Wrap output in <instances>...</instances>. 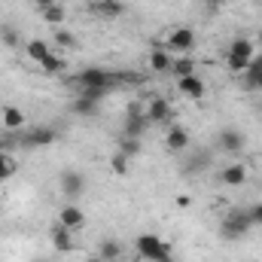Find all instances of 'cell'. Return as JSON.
I'll return each mask as SVG.
<instances>
[{"instance_id": "5", "label": "cell", "mask_w": 262, "mask_h": 262, "mask_svg": "<svg viewBox=\"0 0 262 262\" xmlns=\"http://www.w3.org/2000/svg\"><path fill=\"white\" fill-rule=\"evenodd\" d=\"M152 122L146 119V104H140V101H134L128 104V110H125V128L122 134L125 137H143V131L149 128Z\"/></svg>"}, {"instance_id": "9", "label": "cell", "mask_w": 262, "mask_h": 262, "mask_svg": "<svg viewBox=\"0 0 262 262\" xmlns=\"http://www.w3.org/2000/svg\"><path fill=\"white\" fill-rule=\"evenodd\" d=\"M216 146H220L223 152H229V156H238V152L247 146V140H244V134L238 128H223L220 137H216Z\"/></svg>"}, {"instance_id": "10", "label": "cell", "mask_w": 262, "mask_h": 262, "mask_svg": "<svg viewBox=\"0 0 262 262\" xmlns=\"http://www.w3.org/2000/svg\"><path fill=\"white\" fill-rule=\"evenodd\" d=\"M146 119H149L152 125H165V122L171 119V104H168V98H152V101L146 104Z\"/></svg>"}, {"instance_id": "25", "label": "cell", "mask_w": 262, "mask_h": 262, "mask_svg": "<svg viewBox=\"0 0 262 262\" xmlns=\"http://www.w3.org/2000/svg\"><path fill=\"white\" fill-rule=\"evenodd\" d=\"M15 171H18L15 156H12V152H0V183H3V180H9Z\"/></svg>"}, {"instance_id": "29", "label": "cell", "mask_w": 262, "mask_h": 262, "mask_svg": "<svg viewBox=\"0 0 262 262\" xmlns=\"http://www.w3.org/2000/svg\"><path fill=\"white\" fill-rule=\"evenodd\" d=\"M119 152H125L128 159L140 156V137H125V134H122V140H119Z\"/></svg>"}, {"instance_id": "8", "label": "cell", "mask_w": 262, "mask_h": 262, "mask_svg": "<svg viewBox=\"0 0 262 262\" xmlns=\"http://www.w3.org/2000/svg\"><path fill=\"white\" fill-rule=\"evenodd\" d=\"M58 140V131L52 128V125H37V128H31V131H25L21 134V143L25 146H49V143H55Z\"/></svg>"}, {"instance_id": "30", "label": "cell", "mask_w": 262, "mask_h": 262, "mask_svg": "<svg viewBox=\"0 0 262 262\" xmlns=\"http://www.w3.org/2000/svg\"><path fill=\"white\" fill-rule=\"evenodd\" d=\"M0 43L9 46V49H15V46H18V31H15V28H3V31H0Z\"/></svg>"}, {"instance_id": "33", "label": "cell", "mask_w": 262, "mask_h": 262, "mask_svg": "<svg viewBox=\"0 0 262 262\" xmlns=\"http://www.w3.org/2000/svg\"><path fill=\"white\" fill-rule=\"evenodd\" d=\"M201 6H204L210 15H216V12L223 9V0H201Z\"/></svg>"}, {"instance_id": "16", "label": "cell", "mask_w": 262, "mask_h": 262, "mask_svg": "<svg viewBox=\"0 0 262 262\" xmlns=\"http://www.w3.org/2000/svg\"><path fill=\"white\" fill-rule=\"evenodd\" d=\"M49 238H52V247H55L58 253H70V250H73V238H70V229H64L61 223H55V226H52Z\"/></svg>"}, {"instance_id": "6", "label": "cell", "mask_w": 262, "mask_h": 262, "mask_svg": "<svg viewBox=\"0 0 262 262\" xmlns=\"http://www.w3.org/2000/svg\"><path fill=\"white\" fill-rule=\"evenodd\" d=\"M58 189L64 192L67 201H76V198L85 195V189H89V183H85V174L82 171H73V168H67L58 174Z\"/></svg>"}, {"instance_id": "38", "label": "cell", "mask_w": 262, "mask_h": 262, "mask_svg": "<svg viewBox=\"0 0 262 262\" xmlns=\"http://www.w3.org/2000/svg\"><path fill=\"white\" fill-rule=\"evenodd\" d=\"M89 262H104V259H101V256H92V259H89Z\"/></svg>"}, {"instance_id": "34", "label": "cell", "mask_w": 262, "mask_h": 262, "mask_svg": "<svg viewBox=\"0 0 262 262\" xmlns=\"http://www.w3.org/2000/svg\"><path fill=\"white\" fill-rule=\"evenodd\" d=\"M37 9H46V6H52V3H58V0H31Z\"/></svg>"}, {"instance_id": "22", "label": "cell", "mask_w": 262, "mask_h": 262, "mask_svg": "<svg viewBox=\"0 0 262 262\" xmlns=\"http://www.w3.org/2000/svg\"><path fill=\"white\" fill-rule=\"evenodd\" d=\"M171 73H174L177 79L192 76V73H195V61H192V58H186V55H177V58H174V64H171Z\"/></svg>"}, {"instance_id": "4", "label": "cell", "mask_w": 262, "mask_h": 262, "mask_svg": "<svg viewBox=\"0 0 262 262\" xmlns=\"http://www.w3.org/2000/svg\"><path fill=\"white\" fill-rule=\"evenodd\" d=\"M134 250L140 253V259L156 262V259H162V256H168V253H171V244H168V241H162V238H159V235H152V232H143V235H137Z\"/></svg>"}, {"instance_id": "15", "label": "cell", "mask_w": 262, "mask_h": 262, "mask_svg": "<svg viewBox=\"0 0 262 262\" xmlns=\"http://www.w3.org/2000/svg\"><path fill=\"white\" fill-rule=\"evenodd\" d=\"M58 223H61L64 229H70V232H76V229L85 226V213H82L76 204H64V207L58 210Z\"/></svg>"}, {"instance_id": "40", "label": "cell", "mask_w": 262, "mask_h": 262, "mask_svg": "<svg viewBox=\"0 0 262 262\" xmlns=\"http://www.w3.org/2000/svg\"><path fill=\"white\" fill-rule=\"evenodd\" d=\"M259 40H262V34H259Z\"/></svg>"}, {"instance_id": "3", "label": "cell", "mask_w": 262, "mask_h": 262, "mask_svg": "<svg viewBox=\"0 0 262 262\" xmlns=\"http://www.w3.org/2000/svg\"><path fill=\"white\" fill-rule=\"evenodd\" d=\"M250 58H253V40L235 37L229 43V49H226V64H229V70L232 73H244L247 64H250Z\"/></svg>"}, {"instance_id": "17", "label": "cell", "mask_w": 262, "mask_h": 262, "mask_svg": "<svg viewBox=\"0 0 262 262\" xmlns=\"http://www.w3.org/2000/svg\"><path fill=\"white\" fill-rule=\"evenodd\" d=\"M0 122H3V128H6V131H21L28 119H25L21 107H12V104H9V107H3V116H0Z\"/></svg>"}, {"instance_id": "7", "label": "cell", "mask_w": 262, "mask_h": 262, "mask_svg": "<svg viewBox=\"0 0 262 262\" xmlns=\"http://www.w3.org/2000/svg\"><path fill=\"white\" fill-rule=\"evenodd\" d=\"M168 52L171 55H186V52H192V46H195V31L192 28H177V31H171L168 34Z\"/></svg>"}, {"instance_id": "14", "label": "cell", "mask_w": 262, "mask_h": 262, "mask_svg": "<svg viewBox=\"0 0 262 262\" xmlns=\"http://www.w3.org/2000/svg\"><path fill=\"white\" fill-rule=\"evenodd\" d=\"M165 146H168L171 152L189 149V131L183 128V125H171V128L165 131Z\"/></svg>"}, {"instance_id": "20", "label": "cell", "mask_w": 262, "mask_h": 262, "mask_svg": "<svg viewBox=\"0 0 262 262\" xmlns=\"http://www.w3.org/2000/svg\"><path fill=\"white\" fill-rule=\"evenodd\" d=\"M95 256H101L104 262H116L119 256H122V244H119V241H113V238H110V241H101V247H98V253H95Z\"/></svg>"}, {"instance_id": "18", "label": "cell", "mask_w": 262, "mask_h": 262, "mask_svg": "<svg viewBox=\"0 0 262 262\" xmlns=\"http://www.w3.org/2000/svg\"><path fill=\"white\" fill-rule=\"evenodd\" d=\"M171 64H174V55H171L168 49L156 46V49H152V55H149V67H152V73H168Z\"/></svg>"}, {"instance_id": "19", "label": "cell", "mask_w": 262, "mask_h": 262, "mask_svg": "<svg viewBox=\"0 0 262 262\" xmlns=\"http://www.w3.org/2000/svg\"><path fill=\"white\" fill-rule=\"evenodd\" d=\"M40 15H43V21L46 25H52V28H61L67 18V9L61 3H52V6H46V9H40Z\"/></svg>"}, {"instance_id": "37", "label": "cell", "mask_w": 262, "mask_h": 262, "mask_svg": "<svg viewBox=\"0 0 262 262\" xmlns=\"http://www.w3.org/2000/svg\"><path fill=\"white\" fill-rule=\"evenodd\" d=\"M0 152H6V137H0Z\"/></svg>"}, {"instance_id": "21", "label": "cell", "mask_w": 262, "mask_h": 262, "mask_svg": "<svg viewBox=\"0 0 262 262\" xmlns=\"http://www.w3.org/2000/svg\"><path fill=\"white\" fill-rule=\"evenodd\" d=\"M98 104H101V101H92V98L76 95V101H73V113H76V116H98Z\"/></svg>"}, {"instance_id": "27", "label": "cell", "mask_w": 262, "mask_h": 262, "mask_svg": "<svg viewBox=\"0 0 262 262\" xmlns=\"http://www.w3.org/2000/svg\"><path fill=\"white\" fill-rule=\"evenodd\" d=\"M55 43H58L61 49H76V46H79V40L73 37V31H67L64 25H61V28H55Z\"/></svg>"}, {"instance_id": "13", "label": "cell", "mask_w": 262, "mask_h": 262, "mask_svg": "<svg viewBox=\"0 0 262 262\" xmlns=\"http://www.w3.org/2000/svg\"><path fill=\"white\" fill-rule=\"evenodd\" d=\"M177 89H180V95H186V98H192V101H201L204 95H207V85H204V79L201 76H183V79H177Z\"/></svg>"}, {"instance_id": "36", "label": "cell", "mask_w": 262, "mask_h": 262, "mask_svg": "<svg viewBox=\"0 0 262 262\" xmlns=\"http://www.w3.org/2000/svg\"><path fill=\"white\" fill-rule=\"evenodd\" d=\"M156 262H174V256L168 253V256H162V259H156Z\"/></svg>"}, {"instance_id": "26", "label": "cell", "mask_w": 262, "mask_h": 262, "mask_svg": "<svg viewBox=\"0 0 262 262\" xmlns=\"http://www.w3.org/2000/svg\"><path fill=\"white\" fill-rule=\"evenodd\" d=\"M207 165H210V156H207V152H195V156L183 165V174H201Z\"/></svg>"}, {"instance_id": "1", "label": "cell", "mask_w": 262, "mask_h": 262, "mask_svg": "<svg viewBox=\"0 0 262 262\" xmlns=\"http://www.w3.org/2000/svg\"><path fill=\"white\" fill-rule=\"evenodd\" d=\"M70 82H73L76 89H116V85H119V76H116V70L85 67V70H79Z\"/></svg>"}, {"instance_id": "11", "label": "cell", "mask_w": 262, "mask_h": 262, "mask_svg": "<svg viewBox=\"0 0 262 262\" xmlns=\"http://www.w3.org/2000/svg\"><path fill=\"white\" fill-rule=\"evenodd\" d=\"M247 165H241V162H232V165H226L223 168V174H220V183L223 186H244L247 183Z\"/></svg>"}, {"instance_id": "31", "label": "cell", "mask_w": 262, "mask_h": 262, "mask_svg": "<svg viewBox=\"0 0 262 262\" xmlns=\"http://www.w3.org/2000/svg\"><path fill=\"white\" fill-rule=\"evenodd\" d=\"M244 85L247 89H262V70L259 73H244Z\"/></svg>"}, {"instance_id": "24", "label": "cell", "mask_w": 262, "mask_h": 262, "mask_svg": "<svg viewBox=\"0 0 262 262\" xmlns=\"http://www.w3.org/2000/svg\"><path fill=\"white\" fill-rule=\"evenodd\" d=\"M49 52H52V49H49L46 40H31V43H28V58H34L37 64H43V58H46Z\"/></svg>"}, {"instance_id": "32", "label": "cell", "mask_w": 262, "mask_h": 262, "mask_svg": "<svg viewBox=\"0 0 262 262\" xmlns=\"http://www.w3.org/2000/svg\"><path fill=\"white\" fill-rule=\"evenodd\" d=\"M247 213H250V223L253 226H262V201H256L253 207H247Z\"/></svg>"}, {"instance_id": "28", "label": "cell", "mask_w": 262, "mask_h": 262, "mask_svg": "<svg viewBox=\"0 0 262 262\" xmlns=\"http://www.w3.org/2000/svg\"><path fill=\"white\" fill-rule=\"evenodd\" d=\"M40 67H43L46 73H61V70L67 67V61L61 58V55H55V52H49V55L43 58V64H40Z\"/></svg>"}, {"instance_id": "39", "label": "cell", "mask_w": 262, "mask_h": 262, "mask_svg": "<svg viewBox=\"0 0 262 262\" xmlns=\"http://www.w3.org/2000/svg\"><path fill=\"white\" fill-rule=\"evenodd\" d=\"M37 262H49V259H37Z\"/></svg>"}, {"instance_id": "12", "label": "cell", "mask_w": 262, "mask_h": 262, "mask_svg": "<svg viewBox=\"0 0 262 262\" xmlns=\"http://www.w3.org/2000/svg\"><path fill=\"white\" fill-rule=\"evenodd\" d=\"M89 9H92V15L110 21V18H119V15L125 12V3H122V0H95Z\"/></svg>"}, {"instance_id": "23", "label": "cell", "mask_w": 262, "mask_h": 262, "mask_svg": "<svg viewBox=\"0 0 262 262\" xmlns=\"http://www.w3.org/2000/svg\"><path fill=\"white\" fill-rule=\"evenodd\" d=\"M110 171H113V174H119V177H125V174L131 171V159L125 156V152H119V149H116V152L110 156Z\"/></svg>"}, {"instance_id": "35", "label": "cell", "mask_w": 262, "mask_h": 262, "mask_svg": "<svg viewBox=\"0 0 262 262\" xmlns=\"http://www.w3.org/2000/svg\"><path fill=\"white\" fill-rule=\"evenodd\" d=\"M177 204H180V207H192V198L189 195H177Z\"/></svg>"}, {"instance_id": "2", "label": "cell", "mask_w": 262, "mask_h": 262, "mask_svg": "<svg viewBox=\"0 0 262 262\" xmlns=\"http://www.w3.org/2000/svg\"><path fill=\"white\" fill-rule=\"evenodd\" d=\"M250 229H253V223H250V213H247V210H241V207L229 210V213L223 216V223H220V235H223V238H229V241H238V238H244Z\"/></svg>"}]
</instances>
